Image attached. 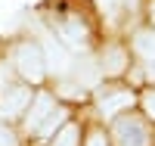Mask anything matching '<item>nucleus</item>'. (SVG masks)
Segmentation results:
<instances>
[{"instance_id":"obj_3","label":"nucleus","mask_w":155,"mask_h":146,"mask_svg":"<svg viewBox=\"0 0 155 146\" xmlns=\"http://www.w3.org/2000/svg\"><path fill=\"white\" fill-rule=\"evenodd\" d=\"M112 143L115 146H149V131L140 118L130 112H121L115 115V124H112Z\"/></svg>"},{"instance_id":"obj_10","label":"nucleus","mask_w":155,"mask_h":146,"mask_svg":"<svg viewBox=\"0 0 155 146\" xmlns=\"http://www.w3.org/2000/svg\"><path fill=\"white\" fill-rule=\"evenodd\" d=\"M50 146H78V127H74L71 121H65V124H62L56 134H53Z\"/></svg>"},{"instance_id":"obj_2","label":"nucleus","mask_w":155,"mask_h":146,"mask_svg":"<svg viewBox=\"0 0 155 146\" xmlns=\"http://www.w3.org/2000/svg\"><path fill=\"white\" fill-rule=\"evenodd\" d=\"M50 28H53V34L68 50H84L87 41H90V25L84 22L81 12H74V9H56L53 16H50Z\"/></svg>"},{"instance_id":"obj_12","label":"nucleus","mask_w":155,"mask_h":146,"mask_svg":"<svg viewBox=\"0 0 155 146\" xmlns=\"http://www.w3.org/2000/svg\"><path fill=\"white\" fill-rule=\"evenodd\" d=\"M0 146H19V137L12 134V127H6V121H0Z\"/></svg>"},{"instance_id":"obj_9","label":"nucleus","mask_w":155,"mask_h":146,"mask_svg":"<svg viewBox=\"0 0 155 146\" xmlns=\"http://www.w3.org/2000/svg\"><path fill=\"white\" fill-rule=\"evenodd\" d=\"M65 121H68V112H65V109H53V112L47 115V121L37 127V137H53Z\"/></svg>"},{"instance_id":"obj_4","label":"nucleus","mask_w":155,"mask_h":146,"mask_svg":"<svg viewBox=\"0 0 155 146\" xmlns=\"http://www.w3.org/2000/svg\"><path fill=\"white\" fill-rule=\"evenodd\" d=\"M96 103H99V112L106 115V118H115V115H121L127 109H134L137 93H134L130 87H102Z\"/></svg>"},{"instance_id":"obj_6","label":"nucleus","mask_w":155,"mask_h":146,"mask_svg":"<svg viewBox=\"0 0 155 146\" xmlns=\"http://www.w3.org/2000/svg\"><path fill=\"white\" fill-rule=\"evenodd\" d=\"M56 109V100L53 93H47V90H41V93L31 97V106H28V115H25V127H28V134H37V127H41L47 121V115Z\"/></svg>"},{"instance_id":"obj_11","label":"nucleus","mask_w":155,"mask_h":146,"mask_svg":"<svg viewBox=\"0 0 155 146\" xmlns=\"http://www.w3.org/2000/svg\"><path fill=\"white\" fill-rule=\"evenodd\" d=\"M140 106H143L146 118H152V121H155V87H146V90H143V97H140Z\"/></svg>"},{"instance_id":"obj_5","label":"nucleus","mask_w":155,"mask_h":146,"mask_svg":"<svg viewBox=\"0 0 155 146\" xmlns=\"http://www.w3.org/2000/svg\"><path fill=\"white\" fill-rule=\"evenodd\" d=\"M31 87L16 84V87H3V97H0V118H19L25 109L31 106Z\"/></svg>"},{"instance_id":"obj_8","label":"nucleus","mask_w":155,"mask_h":146,"mask_svg":"<svg viewBox=\"0 0 155 146\" xmlns=\"http://www.w3.org/2000/svg\"><path fill=\"white\" fill-rule=\"evenodd\" d=\"M102 72L106 75H121V72H127V50L124 47H118V44H109L106 50H102Z\"/></svg>"},{"instance_id":"obj_13","label":"nucleus","mask_w":155,"mask_h":146,"mask_svg":"<svg viewBox=\"0 0 155 146\" xmlns=\"http://www.w3.org/2000/svg\"><path fill=\"white\" fill-rule=\"evenodd\" d=\"M87 146H109V140H106V134H102V131H90Z\"/></svg>"},{"instance_id":"obj_1","label":"nucleus","mask_w":155,"mask_h":146,"mask_svg":"<svg viewBox=\"0 0 155 146\" xmlns=\"http://www.w3.org/2000/svg\"><path fill=\"white\" fill-rule=\"evenodd\" d=\"M12 69L22 81L28 84H41L47 78V56H44V47L37 41H19L12 47Z\"/></svg>"},{"instance_id":"obj_14","label":"nucleus","mask_w":155,"mask_h":146,"mask_svg":"<svg viewBox=\"0 0 155 146\" xmlns=\"http://www.w3.org/2000/svg\"><path fill=\"white\" fill-rule=\"evenodd\" d=\"M146 16L152 22V28H155V0H146Z\"/></svg>"},{"instance_id":"obj_7","label":"nucleus","mask_w":155,"mask_h":146,"mask_svg":"<svg viewBox=\"0 0 155 146\" xmlns=\"http://www.w3.org/2000/svg\"><path fill=\"white\" fill-rule=\"evenodd\" d=\"M130 47H134V53L143 62H155V28L152 25H146V28H137L134 34H130Z\"/></svg>"}]
</instances>
